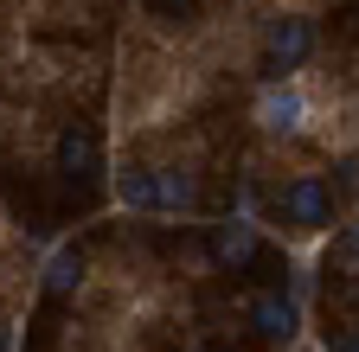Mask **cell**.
<instances>
[{
  "label": "cell",
  "instance_id": "6da1fadb",
  "mask_svg": "<svg viewBox=\"0 0 359 352\" xmlns=\"http://www.w3.org/2000/svg\"><path fill=\"white\" fill-rule=\"evenodd\" d=\"M276 211H283L289 231H327V225H334V192H327V180L302 173V180H289V186L276 192Z\"/></svg>",
  "mask_w": 359,
  "mask_h": 352
},
{
  "label": "cell",
  "instance_id": "7a4b0ae2",
  "mask_svg": "<svg viewBox=\"0 0 359 352\" xmlns=\"http://www.w3.org/2000/svg\"><path fill=\"white\" fill-rule=\"evenodd\" d=\"M212 256H218L231 276H263V269H276V256L257 244L250 225H218V231H212Z\"/></svg>",
  "mask_w": 359,
  "mask_h": 352
},
{
  "label": "cell",
  "instance_id": "3957f363",
  "mask_svg": "<svg viewBox=\"0 0 359 352\" xmlns=\"http://www.w3.org/2000/svg\"><path fill=\"white\" fill-rule=\"evenodd\" d=\"M58 173L71 180V192H77V199L97 186L103 154H97V135H90V128H65V135H58Z\"/></svg>",
  "mask_w": 359,
  "mask_h": 352
},
{
  "label": "cell",
  "instance_id": "277c9868",
  "mask_svg": "<svg viewBox=\"0 0 359 352\" xmlns=\"http://www.w3.org/2000/svg\"><path fill=\"white\" fill-rule=\"evenodd\" d=\"M308 52H314V26H308L302 13L269 20V38H263V58H269V71H295Z\"/></svg>",
  "mask_w": 359,
  "mask_h": 352
},
{
  "label": "cell",
  "instance_id": "5b68a950",
  "mask_svg": "<svg viewBox=\"0 0 359 352\" xmlns=\"http://www.w3.org/2000/svg\"><path fill=\"white\" fill-rule=\"evenodd\" d=\"M250 327H257L263 339H295V301H289L283 288H263V295L250 301Z\"/></svg>",
  "mask_w": 359,
  "mask_h": 352
},
{
  "label": "cell",
  "instance_id": "8992f818",
  "mask_svg": "<svg viewBox=\"0 0 359 352\" xmlns=\"http://www.w3.org/2000/svg\"><path fill=\"white\" fill-rule=\"evenodd\" d=\"M77 282H83V250H58L52 269H45V295L65 301V295H77Z\"/></svg>",
  "mask_w": 359,
  "mask_h": 352
},
{
  "label": "cell",
  "instance_id": "52a82bcc",
  "mask_svg": "<svg viewBox=\"0 0 359 352\" xmlns=\"http://www.w3.org/2000/svg\"><path fill=\"white\" fill-rule=\"evenodd\" d=\"M263 122H269V128H295V122H302V97H295V90H269V97H263Z\"/></svg>",
  "mask_w": 359,
  "mask_h": 352
},
{
  "label": "cell",
  "instance_id": "ba28073f",
  "mask_svg": "<svg viewBox=\"0 0 359 352\" xmlns=\"http://www.w3.org/2000/svg\"><path fill=\"white\" fill-rule=\"evenodd\" d=\"M122 199H128V205H161L154 173H148V167H128V173H122Z\"/></svg>",
  "mask_w": 359,
  "mask_h": 352
},
{
  "label": "cell",
  "instance_id": "9c48e42d",
  "mask_svg": "<svg viewBox=\"0 0 359 352\" xmlns=\"http://www.w3.org/2000/svg\"><path fill=\"white\" fill-rule=\"evenodd\" d=\"M154 192H161V205H193V180L187 173H154Z\"/></svg>",
  "mask_w": 359,
  "mask_h": 352
},
{
  "label": "cell",
  "instance_id": "30bf717a",
  "mask_svg": "<svg viewBox=\"0 0 359 352\" xmlns=\"http://www.w3.org/2000/svg\"><path fill=\"white\" fill-rule=\"evenodd\" d=\"M327 352H359V321H334L327 327Z\"/></svg>",
  "mask_w": 359,
  "mask_h": 352
},
{
  "label": "cell",
  "instance_id": "8fae6325",
  "mask_svg": "<svg viewBox=\"0 0 359 352\" xmlns=\"http://www.w3.org/2000/svg\"><path fill=\"white\" fill-rule=\"evenodd\" d=\"M148 13H154V20H187L193 0H148Z\"/></svg>",
  "mask_w": 359,
  "mask_h": 352
},
{
  "label": "cell",
  "instance_id": "7c38bea8",
  "mask_svg": "<svg viewBox=\"0 0 359 352\" xmlns=\"http://www.w3.org/2000/svg\"><path fill=\"white\" fill-rule=\"evenodd\" d=\"M340 186H353V192H359V154H353V160H340Z\"/></svg>",
  "mask_w": 359,
  "mask_h": 352
},
{
  "label": "cell",
  "instance_id": "4fadbf2b",
  "mask_svg": "<svg viewBox=\"0 0 359 352\" xmlns=\"http://www.w3.org/2000/svg\"><path fill=\"white\" fill-rule=\"evenodd\" d=\"M340 32H346V38H359V7H346V13H340Z\"/></svg>",
  "mask_w": 359,
  "mask_h": 352
},
{
  "label": "cell",
  "instance_id": "5bb4252c",
  "mask_svg": "<svg viewBox=\"0 0 359 352\" xmlns=\"http://www.w3.org/2000/svg\"><path fill=\"white\" fill-rule=\"evenodd\" d=\"M193 352H238V346H224V339H205V346H193Z\"/></svg>",
  "mask_w": 359,
  "mask_h": 352
},
{
  "label": "cell",
  "instance_id": "9a60e30c",
  "mask_svg": "<svg viewBox=\"0 0 359 352\" xmlns=\"http://www.w3.org/2000/svg\"><path fill=\"white\" fill-rule=\"evenodd\" d=\"M346 250L359 256V218H353V225H346Z\"/></svg>",
  "mask_w": 359,
  "mask_h": 352
},
{
  "label": "cell",
  "instance_id": "2e32d148",
  "mask_svg": "<svg viewBox=\"0 0 359 352\" xmlns=\"http://www.w3.org/2000/svg\"><path fill=\"white\" fill-rule=\"evenodd\" d=\"M0 352H7V339H0Z\"/></svg>",
  "mask_w": 359,
  "mask_h": 352
}]
</instances>
